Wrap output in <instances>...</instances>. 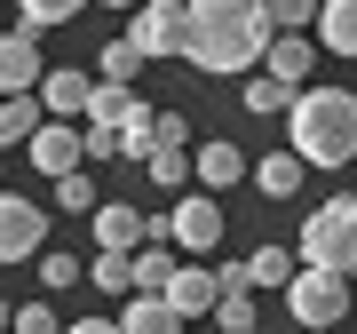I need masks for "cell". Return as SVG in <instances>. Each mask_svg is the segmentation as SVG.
<instances>
[{
	"instance_id": "obj_34",
	"label": "cell",
	"mask_w": 357,
	"mask_h": 334,
	"mask_svg": "<svg viewBox=\"0 0 357 334\" xmlns=\"http://www.w3.org/2000/svg\"><path fill=\"white\" fill-rule=\"evenodd\" d=\"M64 334H128V326H119V319H72Z\"/></svg>"
},
{
	"instance_id": "obj_9",
	"label": "cell",
	"mask_w": 357,
	"mask_h": 334,
	"mask_svg": "<svg viewBox=\"0 0 357 334\" xmlns=\"http://www.w3.org/2000/svg\"><path fill=\"white\" fill-rule=\"evenodd\" d=\"M40 80H48V64H40V40H32V24L0 32V96H40Z\"/></svg>"
},
{
	"instance_id": "obj_22",
	"label": "cell",
	"mask_w": 357,
	"mask_h": 334,
	"mask_svg": "<svg viewBox=\"0 0 357 334\" xmlns=\"http://www.w3.org/2000/svg\"><path fill=\"white\" fill-rule=\"evenodd\" d=\"M246 263H255V286H270V295H286L302 279V255H286V247H255Z\"/></svg>"
},
{
	"instance_id": "obj_23",
	"label": "cell",
	"mask_w": 357,
	"mask_h": 334,
	"mask_svg": "<svg viewBox=\"0 0 357 334\" xmlns=\"http://www.w3.org/2000/svg\"><path fill=\"white\" fill-rule=\"evenodd\" d=\"M135 88H119V80H103V88H96V112H88V128H128V119H135Z\"/></svg>"
},
{
	"instance_id": "obj_5",
	"label": "cell",
	"mask_w": 357,
	"mask_h": 334,
	"mask_svg": "<svg viewBox=\"0 0 357 334\" xmlns=\"http://www.w3.org/2000/svg\"><path fill=\"white\" fill-rule=\"evenodd\" d=\"M222 231H230V223H222V191H183L175 215H167V239H175L183 255H215Z\"/></svg>"
},
{
	"instance_id": "obj_18",
	"label": "cell",
	"mask_w": 357,
	"mask_h": 334,
	"mask_svg": "<svg viewBox=\"0 0 357 334\" xmlns=\"http://www.w3.org/2000/svg\"><path fill=\"white\" fill-rule=\"evenodd\" d=\"M40 128H48V103H32V96H0V152H8V143H32Z\"/></svg>"
},
{
	"instance_id": "obj_32",
	"label": "cell",
	"mask_w": 357,
	"mask_h": 334,
	"mask_svg": "<svg viewBox=\"0 0 357 334\" xmlns=\"http://www.w3.org/2000/svg\"><path fill=\"white\" fill-rule=\"evenodd\" d=\"M88 159H128V143H119V128H88Z\"/></svg>"
},
{
	"instance_id": "obj_16",
	"label": "cell",
	"mask_w": 357,
	"mask_h": 334,
	"mask_svg": "<svg viewBox=\"0 0 357 334\" xmlns=\"http://www.w3.org/2000/svg\"><path fill=\"white\" fill-rule=\"evenodd\" d=\"M175 255H183L175 239H151V247H135V295H167V286H175V270H183Z\"/></svg>"
},
{
	"instance_id": "obj_8",
	"label": "cell",
	"mask_w": 357,
	"mask_h": 334,
	"mask_svg": "<svg viewBox=\"0 0 357 334\" xmlns=\"http://www.w3.org/2000/svg\"><path fill=\"white\" fill-rule=\"evenodd\" d=\"M32 167L40 175H79V167H88V128H72V119H48V128L32 136Z\"/></svg>"
},
{
	"instance_id": "obj_10",
	"label": "cell",
	"mask_w": 357,
	"mask_h": 334,
	"mask_svg": "<svg viewBox=\"0 0 357 334\" xmlns=\"http://www.w3.org/2000/svg\"><path fill=\"white\" fill-rule=\"evenodd\" d=\"M96 88H103L96 72L64 64V72H48V80H40V103H48V119H88V112H96Z\"/></svg>"
},
{
	"instance_id": "obj_2",
	"label": "cell",
	"mask_w": 357,
	"mask_h": 334,
	"mask_svg": "<svg viewBox=\"0 0 357 334\" xmlns=\"http://www.w3.org/2000/svg\"><path fill=\"white\" fill-rule=\"evenodd\" d=\"M286 143L310 167H349L357 159V96L349 88H302L286 112Z\"/></svg>"
},
{
	"instance_id": "obj_38",
	"label": "cell",
	"mask_w": 357,
	"mask_h": 334,
	"mask_svg": "<svg viewBox=\"0 0 357 334\" xmlns=\"http://www.w3.org/2000/svg\"><path fill=\"white\" fill-rule=\"evenodd\" d=\"M0 175H8V167H0Z\"/></svg>"
},
{
	"instance_id": "obj_13",
	"label": "cell",
	"mask_w": 357,
	"mask_h": 334,
	"mask_svg": "<svg viewBox=\"0 0 357 334\" xmlns=\"http://www.w3.org/2000/svg\"><path fill=\"white\" fill-rule=\"evenodd\" d=\"M167 303H175L183 319H206V310L222 303V279H215V270H199V263H183V270H175V286H167Z\"/></svg>"
},
{
	"instance_id": "obj_25",
	"label": "cell",
	"mask_w": 357,
	"mask_h": 334,
	"mask_svg": "<svg viewBox=\"0 0 357 334\" xmlns=\"http://www.w3.org/2000/svg\"><path fill=\"white\" fill-rule=\"evenodd\" d=\"M40 286H48V295H64V286H79V255H64V247H48V255H40Z\"/></svg>"
},
{
	"instance_id": "obj_7",
	"label": "cell",
	"mask_w": 357,
	"mask_h": 334,
	"mask_svg": "<svg viewBox=\"0 0 357 334\" xmlns=\"http://www.w3.org/2000/svg\"><path fill=\"white\" fill-rule=\"evenodd\" d=\"M32 255H48V215L32 199L0 191V263H32Z\"/></svg>"
},
{
	"instance_id": "obj_33",
	"label": "cell",
	"mask_w": 357,
	"mask_h": 334,
	"mask_svg": "<svg viewBox=\"0 0 357 334\" xmlns=\"http://www.w3.org/2000/svg\"><path fill=\"white\" fill-rule=\"evenodd\" d=\"M215 279H222V295H255V263H222Z\"/></svg>"
},
{
	"instance_id": "obj_17",
	"label": "cell",
	"mask_w": 357,
	"mask_h": 334,
	"mask_svg": "<svg viewBox=\"0 0 357 334\" xmlns=\"http://www.w3.org/2000/svg\"><path fill=\"white\" fill-rule=\"evenodd\" d=\"M119 326H128V334H183V310L167 303V295H128Z\"/></svg>"
},
{
	"instance_id": "obj_31",
	"label": "cell",
	"mask_w": 357,
	"mask_h": 334,
	"mask_svg": "<svg viewBox=\"0 0 357 334\" xmlns=\"http://www.w3.org/2000/svg\"><path fill=\"white\" fill-rule=\"evenodd\" d=\"M318 8H326V0H270L278 32H302V24H318Z\"/></svg>"
},
{
	"instance_id": "obj_3",
	"label": "cell",
	"mask_w": 357,
	"mask_h": 334,
	"mask_svg": "<svg viewBox=\"0 0 357 334\" xmlns=\"http://www.w3.org/2000/svg\"><path fill=\"white\" fill-rule=\"evenodd\" d=\"M294 255L318 263V270H349V279H357V191L310 207V223L294 231Z\"/></svg>"
},
{
	"instance_id": "obj_37",
	"label": "cell",
	"mask_w": 357,
	"mask_h": 334,
	"mask_svg": "<svg viewBox=\"0 0 357 334\" xmlns=\"http://www.w3.org/2000/svg\"><path fill=\"white\" fill-rule=\"evenodd\" d=\"M310 334H333V326H310Z\"/></svg>"
},
{
	"instance_id": "obj_29",
	"label": "cell",
	"mask_w": 357,
	"mask_h": 334,
	"mask_svg": "<svg viewBox=\"0 0 357 334\" xmlns=\"http://www.w3.org/2000/svg\"><path fill=\"white\" fill-rule=\"evenodd\" d=\"M215 319H222V334H255L262 310H255V295H222V303H215Z\"/></svg>"
},
{
	"instance_id": "obj_36",
	"label": "cell",
	"mask_w": 357,
	"mask_h": 334,
	"mask_svg": "<svg viewBox=\"0 0 357 334\" xmlns=\"http://www.w3.org/2000/svg\"><path fill=\"white\" fill-rule=\"evenodd\" d=\"M96 8H143V0H96Z\"/></svg>"
},
{
	"instance_id": "obj_20",
	"label": "cell",
	"mask_w": 357,
	"mask_h": 334,
	"mask_svg": "<svg viewBox=\"0 0 357 334\" xmlns=\"http://www.w3.org/2000/svg\"><path fill=\"white\" fill-rule=\"evenodd\" d=\"M294 96H302V88H286V80L255 72V80H246V96H238V112H255V119H278V112H294Z\"/></svg>"
},
{
	"instance_id": "obj_19",
	"label": "cell",
	"mask_w": 357,
	"mask_h": 334,
	"mask_svg": "<svg viewBox=\"0 0 357 334\" xmlns=\"http://www.w3.org/2000/svg\"><path fill=\"white\" fill-rule=\"evenodd\" d=\"M318 48L357 56V0H326V8H318Z\"/></svg>"
},
{
	"instance_id": "obj_26",
	"label": "cell",
	"mask_w": 357,
	"mask_h": 334,
	"mask_svg": "<svg viewBox=\"0 0 357 334\" xmlns=\"http://www.w3.org/2000/svg\"><path fill=\"white\" fill-rule=\"evenodd\" d=\"M96 286L103 295H135V255H96Z\"/></svg>"
},
{
	"instance_id": "obj_6",
	"label": "cell",
	"mask_w": 357,
	"mask_h": 334,
	"mask_svg": "<svg viewBox=\"0 0 357 334\" xmlns=\"http://www.w3.org/2000/svg\"><path fill=\"white\" fill-rule=\"evenodd\" d=\"M128 40L151 56V64H159V56H183V40H191V0H143Z\"/></svg>"
},
{
	"instance_id": "obj_28",
	"label": "cell",
	"mask_w": 357,
	"mask_h": 334,
	"mask_svg": "<svg viewBox=\"0 0 357 334\" xmlns=\"http://www.w3.org/2000/svg\"><path fill=\"white\" fill-rule=\"evenodd\" d=\"M56 207H64V215H96V183H88V167L56 183Z\"/></svg>"
},
{
	"instance_id": "obj_15",
	"label": "cell",
	"mask_w": 357,
	"mask_h": 334,
	"mask_svg": "<svg viewBox=\"0 0 357 334\" xmlns=\"http://www.w3.org/2000/svg\"><path fill=\"white\" fill-rule=\"evenodd\" d=\"M310 56H318V40L278 32V40H270V56H262V72H270V80H286V88H302V80H310Z\"/></svg>"
},
{
	"instance_id": "obj_12",
	"label": "cell",
	"mask_w": 357,
	"mask_h": 334,
	"mask_svg": "<svg viewBox=\"0 0 357 334\" xmlns=\"http://www.w3.org/2000/svg\"><path fill=\"white\" fill-rule=\"evenodd\" d=\"M191 159H199V183H206V191H230V183L255 175V159H246L238 143H222V136H215V143H199Z\"/></svg>"
},
{
	"instance_id": "obj_30",
	"label": "cell",
	"mask_w": 357,
	"mask_h": 334,
	"mask_svg": "<svg viewBox=\"0 0 357 334\" xmlns=\"http://www.w3.org/2000/svg\"><path fill=\"white\" fill-rule=\"evenodd\" d=\"M16 334H64V319H56V310L32 295V303H16Z\"/></svg>"
},
{
	"instance_id": "obj_1",
	"label": "cell",
	"mask_w": 357,
	"mask_h": 334,
	"mask_svg": "<svg viewBox=\"0 0 357 334\" xmlns=\"http://www.w3.org/2000/svg\"><path fill=\"white\" fill-rule=\"evenodd\" d=\"M278 40L270 0H191V40H183V64H199L206 80H238L255 72Z\"/></svg>"
},
{
	"instance_id": "obj_27",
	"label": "cell",
	"mask_w": 357,
	"mask_h": 334,
	"mask_svg": "<svg viewBox=\"0 0 357 334\" xmlns=\"http://www.w3.org/2000/svg\"><path fill=\"white\" fill-rule=\"evenodd\" d=\"M16 8H24V24H32V32H48V24H72L79 0H16Z\"/></svg>"
},
{
	"instance_id": "obj_35",
	"label": "cell",
	"mask_w": 357,
	"mask_h": 334,
	"mask_svg": "<svg viewBox=\"0 0 357 334\" xmlns=\"http://www.w3.org/2000/svg\"><path fill=\"white\" fill-rule=\"evenodd\" d=\"M0 334H16V303H0Z\"/></svg>"
},
{
	"instance_id": "obj_4",
	"label": "cell",
	"mask_w": 357,
	"mask_h": 334,
	"mask_svg": "<svg viewBox=\"0 0 357 334\" xmlns=\"http://www.w3.org/2000/svg\"><path fill=\"white\" fill-rule=\"evenodd\" d=\"M286 310L302 319V334H310V326H342V319H349V270L302 263V279L286 286Z\"/></svg>"
},
{
	"instance_id": "obj_11",
	"label": "cell",
	"mask_w": 357,
	"mask_h": 334,
	"mask_svg": "<svg viewBox=\"0 0 357 334\" xmlns=\"http://www.w3.org/2000/svg\"><path fill=\"white\" fill-rule=\"evenodd\" d=\"M151 239H159V223H143L135 207H119V199L96 207V247L103 255H135V247H151Z\"/></svg>"
},
{
	"instance_id": "obj_24",
	"label": "cell",
	"mask_w": 357,
	"mask_h": 334,
	"mask_svg": "<svg viewBox=\"0 0 357 334\" xmlns=\"http://www.w3.org/2000/svg\"><path fill=\"white\" fill-rule=\"evenodd\" d=\"M143 64H151V56H143V48H135V40H112V48H103V56H96V80H119V88H128V80H135Z\"/></svg>"
},
{
	"instance_id": "obj_21",
	"label": "cell",
	"mask_w": 357,
	"mask_h": 334,
	"mask_svg": "<svg viewBox=\"0 0 357 334\" xmlns=\"http://www.w3.org/2000/svg\"><path fill=\"white\" fill-rule=\"evenodd\" d=\"M143 175H151V183H159V191H183V183H191V175H199V159H191V152H183V143H159V152H151V159H143Z\"/></svg>"
},
{
	"instance_id": "obj_14",
	"label": "cell",
	"mask_w": 357,
	"mask_h": 334,
	"mask_svg": "<svg viewBox=\"0 0 357 334\" xmlns=\"http://www.w3.org/2000/svg\"><path fill=\"white\" fill-rule=\"evenodd\" d=\"M302 175H310V159L294 152V143H286V152H270V159H255V191H262V199H294V191H302Z\"/></svg>"
}]
</instances>
